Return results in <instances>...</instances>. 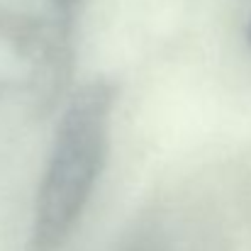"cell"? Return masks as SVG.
<instances>
[{
  "label": "cell",
  "mask_w": 251,
  "mask_h": 251,
  "mask_svg": "<svg viewBox=\"0 0 251 251\" xmlns=\"http://www.w3.org/2000/svg\"><path fill=\"white\" fill-rule=\"evenodd\" d=\"M112 110L115 85L102 78L71 98L39 180L27 251H61L76 232L107 161Z\"/></svg>",
  "instance_id": "7a4b0ae2"
},
{
  "label": "cell",
  "mask_w": 251,
  "mask_h": 251,
  "mask_svg": "<svg viewBox=\"0 0 251 251\" xmlns=\"http://www.w3.org/2000/svg\"><path fill=\"white\" fill-rule=\"evenodd\" d=\"M81 0H0V125L47 117L78 49Z\"/></svg>",
  "instance_id": "6da1fadb"
}]
</instances>
